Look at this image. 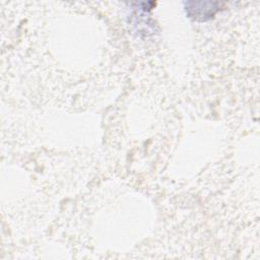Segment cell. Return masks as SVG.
<instances>
[{
	"label": "cell",
	"mask_w": 260,
	"mask_h": 260,
	"mask_svg": "<svg viewBox=\"0 0 260 260\" xmlns=\"http://www.w3.org/2000/svg\"><path fill=\"white\" fill-rule=\"evenodd\" d=\"M218 3L213 2H189L186 11L189 17L195 20H206L211 18L218 11Z\"/></svg>",
	"instance_id": "cell-1"
}]
</instances>
